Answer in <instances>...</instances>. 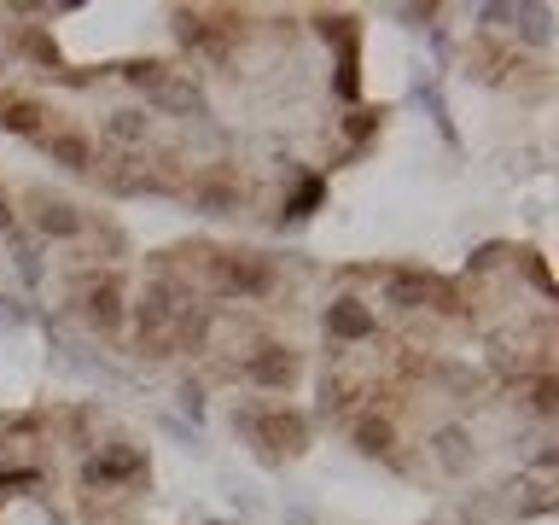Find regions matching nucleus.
Wrapping results in <instances>:
<instances>
[{"label": "nucleus", "instance_id": "obj_5", "mask_svg": "<svg viewBox=\"0 0 559 525\" xmlns=\"http://www.w3.org/2000/svg\"><path fill=\"white\" fill-rule=\"evenodd\" d=\"M152 467H146V450L134 444H99L88 461H82V485L88 490H123V485H140Z\"/></svg>", "mask_w": 559, "mask_h": 525}, {"label": "nucleus", "instance_id": "obj_24", "mask_svg": "<svg viewBox=\"0 0 559 525\" xmlns=\"http://www.w3.org/2000/svg\"><path fill=\"white\" fill-rule=\"evenodd\" d=\"M24 321H30V310L18 298H0V327H24Z\"/></svg>", "mask_w": 559, "mask_h": 525}, {"label": "nucleus", "instance_id": "obj_6", "mask_svg": "<svg viewBox=\"0 0 559 525\" xmlns=\"http://www.w3.org/2000/svg\"><path fill=\"white\" fill-rule=\"evenodd\" d=\"M239 380H251L257 391H292L297 380V350L292 345H257L245 350V362H239Z\"/></svg>", "mask_w": 559, "mask_h": 525}, {"label": "nucleus", "instance_id": "obj_20", "mask_svg": "<svg viewBox=\"0 0 559 525\" xmlns=\"http://www.w3.org/2000/svg\"><path fill=\"white\" fill-rule=\"evenodd\" d=\"M530 415H554V374H548V368H542V374H536V380H530Z\"/></svg>", "mask_w": 559, "mask_h": 525}, {"label": "nucleus", "instance_id": "obj_7", "mask_svg": "<svg viewBox=\"0 0 559 525\" xmlns=\"http://www.w3.org/2000/svg\"><path fill=\"white\" fill-rule=\"evenodd\" d=\"M30 222L41 240H82L88 234V216L70 205V199H47V193H30Z\"/></svg>", "mask_w": 559, "mask_h": 525}, {"label": "nucleus", "instance_id": "obj_8", "mask_svg": "<svg viewBox=\"0 0 559 525\" xmlns=\"http://www.w3.org/2000/svg\"><path fill=\"white\" fill-rule=\"evenodd\" d=\"M327 333L332 339H344V345H362L379 333V315L367 310L362 298H332L327 304Z\"/></svg>", "mask_w": 559, "mask_h": 525}, {"label": "nucleus", "instance_id": "obj_21", "mask_svg": "<svg viewBox=\"0 0 559 525\" xmlns=\"http://www.w3.org/2000/svg\"><path fill=\"white\" fill-rule=\"evenodd\" d=\"M519 269L536 280V292H542V298H554V275H548V263H542L536 251H519Z\"/></svg>", "mask_w": 559, "mask_h": 525}, {"label": "nucleus", "instance_id": "obj_19", "mask_svg": "<svg viewBox=\"0 0 559 525\" xmlns=\"http://www.w3.org/2000/svg\"><path fill=\"white\" fill-rule=\"evenodd\" d=\"M117 76H123L129 88H146V100H152L158 82L169 76V65H158V59H129V65H117Z\"/></svg>", "mask_w": 559, "mask_h": 525}, {"label": "nucleus", "instance_id": "obj_15", "mask_svg": "<svg viewBox=\"0 0 559 525\" xmlns=\"http://www.w3.org/2000/svg\"><path fill=\"white\" fill-rule=\"evenodd\" d=\"M6 257H12V269H18V280L24 286H41V245L30 240V234H18V228H6Z\"/></svg>", "mask_w": 559, "mask_h": 525}, {"label": "nucleus", "instance_id": "obj_10", "mask_svg": "<svg viewBox=\"0 0 559 525\" xmlns=\"http://www.w3.org/2000/svg\"><path fill=\"white\" fill-rule=\"evenodd\" d=\"M158 111H187V117H204V82H198V70H169L164 82H158V94H152Z\"/></svg>", "mask_w": 559, "mask_h": 525}, {"label": "nucleus", "instance_id": "obj_9", "mask_svg": "<svg viewBox=\"0 0 559 525\" xmlns=\"http://www.w3.org/2000/svg\"><path fill=\"white\" fill-rule=\"evenodd\" d=\"M53 164H65V170H76V175H88L94 170V140L82 135V129H47V135L35 140Z\"/></svg>", "mask_w": 559, "mask_h": 525}, {"label": "nucleus", "instance_id": "obj_1", "mask_svg": "<svg viewBox=\"0 0 559 525\" xmlns=\"http://www.w3.org/2000/svg\"><path fill=\"white\" fill-rule=\"evenodd\" d=\"M233 432L263 461H292V455L309 450V415L303 409H280V403H239L233 409Z\"/></svg>", "mask_w": 559, "mask_h": 525}, {"label": "nucleus", "instance_id": "obj_2", "mask_svg": "<svg viewBox=\"0 0 559 525\" xmlns=\"http://www.w3.org/2000/svg\"><path fill=\"white\" fill-rule=\"evenodd\" d=\"M198 257H204V269H210V292H216V298L251 304V298H268V292L280 286L274 257H257V251H198Z\"/></svg>", "mask_w": 559, "mask_h": 525}, {"label": "nucleus", "instance_id": "obj_13", "mask_svg": "<svg viewBox=\"0 0 559 525\" xmlns=\"http://www.w3.org/2000/svg\"><path fill=\"white\" fill-rule=\"evenodd\" d=\"M431 455H437V467H443L449 479H461L466 467H472V432H466V426H443V432H431Z\"/></svg>", "mask_w": 559, "mask_h": 525}, {"label": "nucleus", "instance_id": "obj_14", "mask_svg": "<svg viewBox=\"0 0 559 525\" xmlns=\"http://www.w3.org/2000/svg\"><path fill=\"white\" fill-rule=\"evenodd\" d=\"M385 117H391L385 105H356V111L344 117V140H350V152H344V158H362L367 146H373V135L385 129Z\"/></svg>", "mask_w": 559, "mask_h": 525}, {"label": "nucleus", "instance_id": "obj_12", "mask_svg": "<svg viewBox=\"0 0 559 525\" xmlns=\"http://www.w3.org/2000/svg\"><path fill=\"white\" fill-rule=\"evenodd\" d=\"M187 205L204 210V216H228V210L245 205V187H239V181H222V175H210V181H193V187H187Z\"/></svg>", "mask_w": 559, "mask_h": 525}, {"label": "nucleus", "instance_id": "obj_25", "mask_svg": "<svg viewBox=\"0 0 559 525\" xmlns=\"http://www.w3.org/2000/svg\"><path fill=\"white\" fill-rule=\"evenodd\" d=\"M286 525H321V520H315L309 508H297V502H292V508H286Z\"/></svg>", "mask_w": 559, "mask_h": 525}, {"label": "nucleus", "instance_id": "obj_26", "mask_svg": "<svg viewBox=\"0 0 559 525\" xmlns=\"http://www.w3.org/2000/svg\"><path fill=\"white\" fill-rule=\"evenodd\" d=\"M210 525H216V520H210Z\"/></svg>", "mask_w": 559, "mask_h": 525}, {"label": "nucleus", "instance_id": "obj_17", "mask_svg": "<svg viewBox=\"0 0 559 525\" xmlns=\"http://www.w3.org/2000/svg\"><path fill=\"white\" fill-rule=\"evenodd\" d=\"M146 135H152V117L134 111V105H123V111L105 117V140H117V146H146Z\"/></svg>", "mask_w": 559, "mask_h": 525}, {"label": "nucleus", "instance_id": "obj_4", "mask_svg": "<svg viewBox=\"0 0 559 525\" xmlns=\"http://www.w3.org/2000/svg\"><path fill=\"white\" fill-rule=\"evenodd\" d=\"M76 315L94 327L99 339H123V327H129L123 280H117V275H88L82 286H76Z\"/></svg>", "mask_w": 559, "mask_h": 525}, {"label": "nucleus", "instance_id": "obj_18", "mask_svg": "<svg viewBox=\"0 0 559 525\" xmlns=\"http://www.w3.org/2000/svg\"><path fill=\"white\" fill-rule=\"evenodd\" d=\"M420 105L431 111L437 135L449 140V146H461V129H455V117H449V100H443V88H437V82H420Z\"/></svg>", "mask_w": 559, "mask_h": 525}, {"label": "nucleus", "instance_id": "obj_16", "mask_svg": "<svg viewBox=\"0 0 559 525\" xmlns=\"http://www.w3.org/2000/svg\"><path fill=\"white\" fill-rule=\"evenodd\" d=\"M297 181V193L286 199V210H280V228L286 222H303V216H315V205L327 199V175H292Z\"/></svg>", "mask_w": 559, "mask_h": 525}, {"label": "nucleus", "instance_id": "obj_23", "mask_svg": "<svg viewBox=\"0 0 559 525\" xmlns=\"http://www.w3.org/2000/svg\"><path fill=\"white\" fill-rule=\"evenodd\" d=\"M181 409L193 415V426L204 420V385H198V380H187V385H181Z\"/></svg>", "mask_w": 559, "mask_h": 525}, {"label": "nucleus", "instance_id": "obj_3", "mask_svg": "<svg viewBox=\"0 0 559 525\" xmlns=\"http://www.w3.org/2000/svg\"><path fill=\"white\" fill-rule=\"evenodd\" d=\"M379 292H385V304L391 310H449L461 315V304H455V286H443V280L431 275V269H414V263H396V269H385L379 275Z\"/></svg>", "mask_w": 559, "mask_h": 525}, {"label": "nucleus", "instance_id": "obj_11", "mask_svg": "<svg viewBox=\"0 0 559 525\" xmlns=\"http://www.w3.org/2000/svg\"><path fill=\"white\" fill-rule=\"evenodd\" d=\"M350 438H356V450L367 455V461H391L396 467V426L379 409H367V415H356V426H350Z\"/></svg>", "mask_w": 559, "mask_h": 525}, {"label": "nucleus", "instance_id": "obj_22", "mask_svg": "<svg viewBox=\"0 0 559 525\" xmlns=\"http://www.w3.org/2000/svg\"><path fill=\"white\" fill-rule=\"evenodd\" d=\"M158 426H164L169 438H175V444H187V450H204V438H198V426H187V420H175V415H158Z\"/></svg>", "mask_w": 559, "mask_h": 525}]
</instances>
